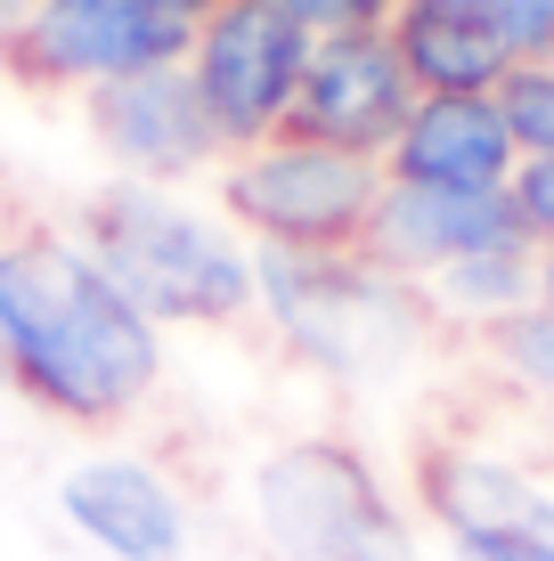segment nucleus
I'll return each instance as SVG.
<instances>
[{
	"mask_svg": "<svg viewBox=\"0 0 554 561\" xmlns=\"http://www.w3.org/2000/svg\"><path fill=\"white\" fill-rule=\"evenodd\" d=\"M156 318L82 237L16 228L0 244V375L66 423H114L156 391Z\"/></svg>",
	"mask_w": 554,
	"mask_h": 561,
	"instance_id": "1",
	"label": "nucleus"
},
{
	"mask_svg": "<svg viewBox=\"0 0 554 561\" xmlns=\"http://www.w3.org/2000/svg\"><path fill=\"white\" fill-rule=\"evenodd\" d=\"M82 244L147 318L221 325L261 294L253 253L228 244L221 220H204V211H188L180 196H163L156 180L99 187V196L82 204Z\"/></svg>",
	"mask_w": 554,
	"mask_h": 561,
	"instance_id": "2",
	"label": "nucleus"
},
{
	"mask_svg": "<svg viewBox=\"0 0 554 561\" xmlns=\"http://www.w3.org/2000/svg\"><path fill=\"white\" fill-rule=\"evenodd\" d=\"M375 196H384L375 154H342L318 139H285V130L237 147V163L221 171V204L261 244H294V253H359Z\"/></svg>",
	"mask_w": 554,
	"mask_h": 561,
	"instance_id": "3",
	"label": "nucleus"
},
{
	"mask_svg": "<svg viewBox=\"0 0 554 561\" xmlns=\"http://www.w3.org/2000/svg\"><path fill=\"white\" fill-rule=\"evenodd\" d=\"M196 25L156 0H33L0 33V66L25 90H99L147 66H180Z\"/></svg>",
	"mask_w": 554,
	"mask_h": 561,
	"instance_id": "4",
	"label": "nucleus"
},
{
	"mask_svg": "<svg viewBox=\"0 0 554 561\" xmlns=\"http://www.w3.org/2000/svg\"><path fill=\"white\" fill-rule=\"evenodd\" d=\"M302 25L278 9V0H213L188 42V82H196L204 114H213L221 147H261L285 130V106H294L302 82Z\"/></svg>",
	"mask_w": 554,
	"mask_h": 561,
	"instance_id": "5",
	"label": "nucleus"
},
{
	"mask_svg": "<svg viewBox=\"0 0 554 561\" xmlns=\"http://www.w3.org/2000/svg\"><path fill=\"white\" fill-rule=\"evenodd\" d=\"M253 285L261 301L285 318V334L302 342L310 358L342 366H384V351L399 342V301L392 294V268H375L368 253H294V244H261L253 253Z\"/></svg>",
	"mask_w": 554,
	"mask_h": 561,
	"instance_id": "6",
	"label": "nucleus"
},
{
	"mask_svg": "<svg viewBox=\"0 0 554 561\" xmlns=\"http://www.w3.org/2000/svg\"><path fill=\"white\" fill-rule=\"evenodd\" d=\"M261 520L285 561H416L399 513L342 448H294L261 472Z\"/></svg>",
	"mask_w": 554,
	"mask_h": 561,
	"instance_id": "7",
	"label": "nucleus"
},
{
	"mask_svg": "<svg viewBox=\"0 0 554 561\" xmlns=\"http://www.w3.org/2000/svg\"><path fill=\"white\" fill-rule=\"evenodd\" d=\"M416 99H425V90L399 66L392 25L384 33H342V42H310L294 106H285V139H318V147L375 154V163H384L399 123L416 114Z\"/></svg>",
	"mask_w": 554,
	"mask_h": 561,
	"instance_id": "8",
	"label": "nucleus"
},
{
	"mask_svg": "<svg viewBox=\"0 0 554 561\" xmlns=\"http://www.w3.org/2000/svg\"><path fill=\"white\" fill-rule=\"evenodd\" d=\"M513 244H539L513 211V187H416V180H384L375 220L359 237V253L392 277H441L456 261L482 253H513Z\"/></svg>",
	"mask_w": 554,
	"mask_h": 561,
	"instance_id": "9",
	"label": "nucleus"
},
{
	"mask_svg": "<svg viewBox=\"0 0 554 561\" xmlns=\"http://www.w3.org/2000/svg\"><path fill=\"white\" fill-rule=\"evenodd\" d=\"M82 114H90V139H99L131 180H156V187L204 171L213 154H228L213 114L196 99V82H188V57L180 66H147V73L82 90Z\"/></svg>",
	"mask_w": 554,
	"mask_h": 561,
	"instance_id": "10",
	"label": "nucleus"
},
{
	"mask_svg": "<svg viewBox=\"0 0 554 561\" xmlns=\"http://www.w3.org/2000/svg\"><path fill=\"white\" fill-rule=\"evenodd\" d=\"M513 147L498 99H416V114L399 123V139L384 154V180H416V187H513Z\"/></svg>",
	"mask_w": 554,
	"mask_h": 561,
	"instance_id": "11",
	"label": "nucleus"
},
{
	"mask_svg": "<svg viewBox=\"0 0 554 561\" xmlns=\"http://www.w3.org/2000/svg\"><path fill=\"white\" fill-rule=\"evenodd\" d=\"M57 505H66V520L90 537V546H106L114 561H180V546H188L180 496L131 456L74 463L66 489H57Z\"/></svg>",
	"mask_w": 554,
	"mask_h": 561,
	"instance_id": "12",
	"label": "nucleus"
},
{
	"mask_svg": "<svg viewBox=\"0 0 554 561\" xmlns=\"http://www.w3.org/2000/svg\"><path fill=\"white\" fill-rule=\"evenodd\" d=\"M392 42H399V66H408V82L425 90V99H482L513 66V42H506L498 16L441 9V0H399Z\"/></svg>",
	"mask_w": 554,
	"mask_h": 561,
	"instance_id": "13",
	"label": "nucleus"
},
{
	"mask_svg": "<svg viewBox=\"0 0 554 561\" xmlns=\"http://www.w3.org/2000/svg\"><path fill=\"white\" fill-rule=\"evenodd\" d=\"M432 489L473 561H554V505L530 480L498 472V463H441Z\"/></svg>",
	"mask_w": 554,
	"mask_h": 561,
	"instance_id": "14",
	"label": "nucleus"
},
{
	"mask_svg": "<svg viewBox=\"0 0 554 561\" xmlns=\"http://www.w3.org/2000/svg\"><path fill=\"white\" fill-rule=\"evenodd\" d=\"M489 99H498V114H506V130H513L522 154L554 147V57H513Z\"/></svg>",
	"mask_w": 554,
	"mask_h": 561,
	"instance_id": "15",
	"label": "nucleus"
},
{
	"mask_svg": "<svg viewBox=\"0 0 554 561\" xmlns=\"http://www.w3.org/2000/svg\"><path fill=\"white\" fill-rule=\"evenodd\" d=\"M302 25V42H342V33H384L399 16V0H278Z\"/></svg>",
	"mask_w": 554,
	"mask_h": 561,
	"instance_id": "16",
	"label": "nucleus"
},
{
	"mask_svg": "<svg viewBox=\"0 0 554 561\" xmlns=\"http://www.w3.org/2000/svg\"><path fill=\"white\" fill-rule=\"evenodd\" d=\"M498 351L513 358V375H522L530 391H554V301L506 318V325H498Z\"/></svg>",
	"mask_w": 554,
	"mask_h": 561,
	"instance_id": "17",
	"label": "nucleus"
},
{
	"mask_svg": "<svg viewBox=\"0 0 554 561\" xmlns=\"http://www.w3.org/2000/svg\"><path fill=\"white\" fill-rule=\"evenodd\" d=\"M513 211H522V228L539 244H554V147L513 163Z\"/></svg>",
	"mask_w": 554,
	"mask_h": 561,
	"instance_id": "18",
	"label": "nucleus"
},
{
	"mask_svg": "<svg viewBox=\"0 0 554 561\" xmlns=\"http://www.w3.org/2000/svg\"><path fill=\"white\" fill-rule=\"evenodd\" d=\"M513 57H554V0H506L498 9Z\"/></svg>",
	"mask_w": 554,
	"mask_h": 561,
	"instance_id": "19",
	"label": "nucleus"
},
{
	"mask_svg": "<svg viewBox=\"0 0 554 561\" xmlns=\"http://www.w3.org/2000/svg\"><path fill=\"white\" fill-rule=\"evenodd\" d=\"M539 294L554 301V244H546V253H539Z\"/></svg>",
	"mask_w": 554,
	"mask_h": 561,
	"instance_id": "20",
	"label": "nucleus"
},
{
	"mask_svg": "<svg viewBox=\"0 0 554 561\" xmlns=\"http://www.w3.org/2000/svg\"><path fill=\"white\" fill-rule=\"evenodd\" d=\"M441 9H482V16H498L506 0H441Z\"/></svg>",
	"mask_w": 554,
	"mask_h": 561,
	"instance_id": "21",
	"label": "nucleus"
},
{
	"mask_svg": "<svg viewBox=\"0 0 554 561\" xmlns=\"http://www.w3.org/2000/svg\"><path fill=\"white\" fill-rule=\"evenodd\" d=\"M25 9H33V0H0V33H9L16 16H25Z\"/></svg>",
	"mask_w": 554,
	"mask_h": 561,
	"instance_id": "22",
	"label": "nucleus"
}]
</instances>
